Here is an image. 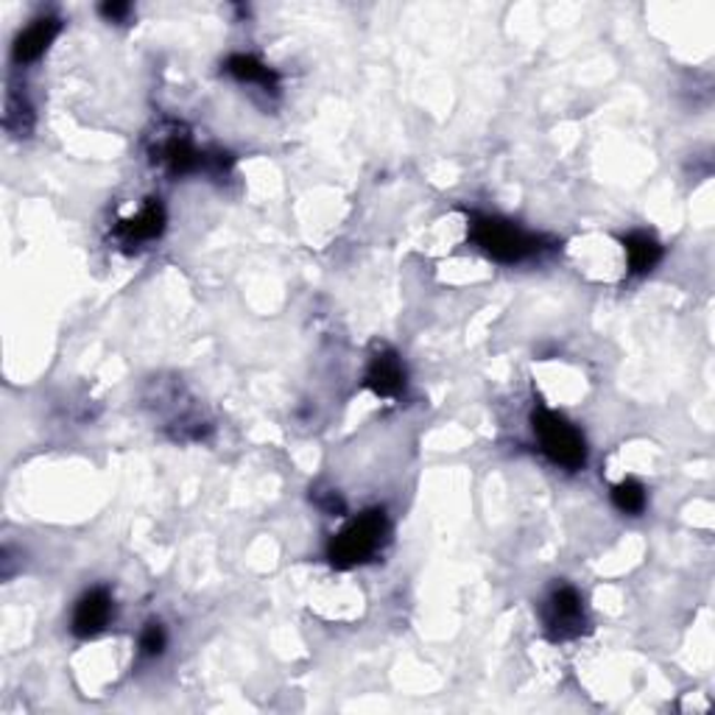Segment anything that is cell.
Masks as SVG:
<instances>
[{
  "instance_id": "obj_1",
  "label": "cell",
  "mask_w": 715,
  "mask_h": 715,
  "mask_svg": "<svg viewBox=\"0 0 715 715\" xmlns=\"http://www.w3.org/2000/svg\"><path fill=\"white\" fill-rule=\"evenodd\" d=\"M470 238L492 261L506 263V266L528 261L546 249L540 235L526 232L515 221L497 219V216H470Z\"/></svg>"
},
{
  "instance_id": "obj_2",
  "label": "cell",
  "mask_w": 715,
  "mask_h": 715,
  "mask_svg": "<svg viewBox=\"0 0 715 715\" xmlns=\"http://www.w3.org/2000/svg\"><path fill=\"white\" fill-rule=\"evenodd\" d=\"M534 437L540 442L542 453L557 464V468L576 473L587 464V442L576 425L568 422L562 414L551 411L546 406H537L531 414Z\"/></svg>"
},
{
  "instance_id": "obj_3",
  "label": "cell",
  "mask_w": 715,
  "mask_h": 715,
  "mask_svg": "<svg viewBox=\"0 0 715 715\" xmlns=\"http://www.w3.org/2000/svg\"><path fill=\"white\" fill-rule=\"evenodd\" d=\"M388 534V520L383 509H370L358 515L341 534H336L328 548V559L336 568L346 570L361 562H370L383 548Z\"/></svg>"
},
{
  "instance_id": "obj_4",
  "label": "cell",
  "mask_w": 715,
  "mask_h": 715,
  "mask_svg": "<svg viewBox=\"0 0 715 715\" xmlns=\"http://www.w3.org/2000/svg\"><path fill=\"white\" fill-rule=\"evenodd\" d=\"M542 624L551 640H570L584 631V604L576 587L557 584L542 604Z\"/></svg>"
},
{
  "instance_id": "obj_5",
  "label": "cell",
  "mask_w": 715,
  "mask_h": 715,
  "mask_svg": "<svg viewBox=\"0 0 715 715\" xmlns=\"http://www.w3.org/2000/svg\"><path fill=\"white\" fill-rule=\"evenodd\" d=\"M165 230V207L160 199H148L134 212L132 219L118 221L116 238L123 246H140V243L157 241Z\"/></svg>"
},
{
  "instance_id": "obj_6",
  "label": "cell",
  "mask_w": 715,
  "mask_h": 715,
  "mask_svg": "<svg viewBox=\"0 0 715 715\" xmlns=\"http://www.w3.org/2000/svg\"><path fill=\"white\" fill-rule=\"evenodd\" d=\"M112 618V595L110 590L92 587L79 598L74 609V635L76 637H96L107 629Z\"/></svg>"
},
{
  "instance_id": "obj_7",
  "label": "cell",
  "mask_w": 715,
  "mask_h": 715,
  "mask_svg": "<svg viewBox=\"0 0 715 715\" xmlns=\"http://www.w3.org/2000/svg\"><path fill=\"white\" fill-rule=\"evenodd\" d=\"M364 386L375 392L377 397H397L406 388V366H403L400 355L392 350H383L372 358L370 370H366Z\"/></svg>"
},
{
  "instance_id": "obj_8",
  "label": "cell",
  "mask_w": 715,
  "mask_h": 715,
  "mask_svg": "<svg viewBox=\"0 0 715 715\" xmlns=\"http://www.w3.org/2000/svg\"><path fill=\"white\" fill-rule=\"evenodd\" d=\"M62 31V20L59 18H40L23 29L14 40V62L18 65H29V62H37L45 51L51 48V43L56 40V34Z\"/></svg>"
},
{
  "instance_id": "obj_9",
  "label": "cell",
  "mask_w": 715,
  "mask_h": 715,
  "mask_svg": "<svg viewBox=\"0 0 715 715\" xmlns=\"http://www.w3.org/2000/svg\"><path fill=\"white\" fill-rule=\"evenodd\" d=\"M626 263L631 274H649L662 261V246L649 232H631L624 238Z\"/></svg>"
},
{
  "instance_id": "obj_10",
  "label": "cell",
  "mask_w": 715,
  "mask_h": 715,
  "mask_svg": "<svg viewBox=\"0 0 715 715\" xmlns=\"http://www.w3.org/2000/svg\"><path fill=\"white\" fill-rule=\"evenodd\" d=\"M227 74L232 76V79L243 81V85H257L263 87V90H277V74H274L272 67L263 65L257 56L252 54H235L227 59Z\"/></svg>"
},
{
  "instance_id": "obj_11",
  "label": "cell",
  "mask_w": 715,
  "mask_h": 715,
  "mask_svg": "<svg viewBox=\"0 0 715 715\" xmlns=\"http://www.w3.org/2000/svg\"><path fill=\"white\" fill-rule=\"evenodd\" d=\"M613 504L618 506L624 515H642V512H646V504H649L646 486L635 479L620 481V484L613 486Z\"/></svg>"
},
{
  "instance_id": "obj_12",
  "label": "cell",
  "mask_w": 715,
  "mask_h": 715,
  "mask_svg": "<svg viewBox=\"0 0 715 715\" xmlns=\"http://www.w3.org/2000/svg\"><path fill=\"white\" fill-rule=\"evenodd\" d=\"M165 642H168V635H165L163 624H148L140 631V654L160 657L165 651Z\"/></svg>"
},
{
  "instance_id": "obj_13",
  "label": "cell",
  "mask_w": 715,
  "mask_h": 715,
  "mask_svg": "<svg viewBox=\"0 0 715 715\" xmlns=\"http://www.w3.org/2000/svg\"><path fill=\"white\" fill-rule=\"evenodd\" d=\"M129 12H132V7H129V3H103L101 7V14L110 20V23H123Z\"/></svg>"
}]
</instances>
